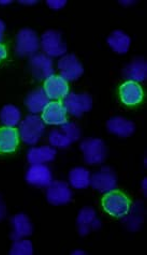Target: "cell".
<instances>
[{"label": "cell", "mask_w": 147, "mask_h": 255, "mask_svg": "<svg viewBox=\"0 0 147 255\" xmlns=\"http://www.w3.org/2000/svg\"><path fill=\"white\" fill-rule=\"evenodd\" d=\"M102 207L107 214L115 218H124L129 214L131 203L121 191L112 190L102 198Z\"/></svg>", "instance_id": "obj_1"}, {"label": "cell", "mask_w": 147, "mask_h": 255, "mask_svg": "<svg viewBox=\"0 0 147 255\" xmlns=\"http://www.w3.org/2000/svg\"><path fill=\"white\" fill-rule=\"evenodd\" d=\"M45 126L37 115H28L19 125V137L27 145H37L43 136Z\"/></svg>", "instance_id": "obj_2"}, {"label": "cell", "mask_w": 147, "mask_h": 255, "mask_svg": "<svg viewBox=\"0 0 147 255\" xmlns=\"http://www.w3.org/2000/svg\"><path fill=\"white\" fill-rule=\"evenodd\" d=\"M81 137L80 128L74 123H69L61 125L59 129L53 130L48 136V140L52 147H57L65 149L71 146L73 143Z\"/></svg>", "instance_id": "obj_3"}, {"label": "cell", "mask_w": 147, "mask_h": 255, "mask_svg": "<svg viewBox=\"0 0 147 255\" xmlns=\"http://www.w3.org/2000/svg\"><path fill=\"white\" fill-rule=\"evenodd\" d=\"M80 147L84 160L89 165L101 164L107 158V147L102 139L86 138L82 141Z\"/></svg>", "instance_id": "obj_4"}, {"label": "cell", "mask_w": 147, "mask_h": 255, "mask_svg": "<svg viewBox=\"0 0 147 255\" xmlns=\"http://www.w3.org/2000/svg\"><path fill=\"white\" fill-rule=\"evenodd\" d=\"M41 46L48 57H62L67 53V45L62 40V34L56 30H47L41 38Z\"/></svg>", "instance_id": "obj_5"}, {"label": "cell", "mask_w": 147, "mask_h": 255, "mask_svg": "<svg viewBox=\"0 0 147 255\" xmlns=\"http://www.w3.org/2000/svg\"><path fill=\"white\" fill-rule=\"evenodd\" d=\"M40 47V41L36 31L24 28L17 33L15 52L20 57L33 56Z\"/></svg>", "instance_id": "obj_6"}, {"label": "cell", "mask_w": 147, "mask_h": 255, "mask_svg": "<svg viewBox=\"0 0 147 255\" xmlns=\"http://www.w3.org/2000/svg\"><path fill=\"white\" fill-rule=\"evenodd\" d=\"M64 105L67 113L75 117L82 116L93 108V98L88 94H68L64 99Z\"/></svg>", "instance_id": "obj_7"}, {"label": "cell", "mask_w": 147, "mask_h": 255, "mask_svg": "<svg viewBox=\"0 0 147 255\" xmlns=\"http://www.w3.org/2000/svg\"><path fill=\"white\" fill-rule=\"evenodd\" d=\"M60 76L67 82L79 80L84 73V68L79 58L74 54L65 55L58 61Z\"/></svg>", "instance_id": "obj_8"}, {"label": "cell", "mask_w": 147, "mask_h": 255, "mask_svg": "<svg viewBox=\"0 0 147 255\" xmlns=\"http://www.w3.org/2000/svg\"><path fill=\"white\" fill-rule=\"evenodd\" d=\"M46 197L50 204L55 206H60L71 202L72 191L69 188V185L65 181H52L47 187Z\"/></svg>", "instance_id": "obj_9"}, {"label": "cell", "mask_w": 147, "mask_h": 255, "mask_svg": "<svg viewBox=\"0 0 147 255\" xmlns=\"http://www.w3.org/2000/svg\"><path fill=\"white\" fill-rule=\"evenodd\" d=\"M29 67L33 77L38 81L46 80L54 74L53 59L45 54H36L31 56Z\"/></svg>", "instance_id": "obj_10"}, {"label": "cell", "mask_w": 147, "mask_h": 255, "mask_svg": "<svg viewBox=\"0 0 147 255\" xmlns=\"http://www.w3.org/2000/svg\"><path fill=\"white\" fill-rule=\"evenodd\" d=\"M117 185V176L109 167H103L100 172L90 176V186L101 193H108L115 190Z\"/></svg>", "instance_id": "obj_11"}, {"label": "cell", "mask_w": 147, "mask_h": 255, "mask_svg": "<svg viewBox=\"0 0 147 255\" xmlns=\"http://www.w3.org/2000/svg\"><path fill=\"white\" fill-rule=\"evenodd\" d=\"M76 224H78V231L81 236L88 235L90 232L101 228V222L97 217V212L92 207H84L81 209L76 218Z\"/></svg>", "instance_id": "obj_12"}, {"label": "cell", "mask_w": 147, "mask_h": 255, "mask_svg": "<svg viewBox=\"0 0 147 255\" xmlns=\"http://www.w3.org/2000/svg\"><path fill=\"white\" fill-rule=\"evenodd\" d=\"M42 120L47 125L61 126L68 122L67 110L65 105L60 101L48 102L42 111Z\"/></svg>", "instance_id": "obj_13"}, {"label": "cell", "mask_w": 147, "mask_h": 255, "mask_svg": "<svg viewBox=\"0 0 147 255\" xmlns=\"http://www.w3.org/2000/svg\"><path fill=\"white\" fill-rule=\"evenodd\" d=\"M26 181L32 186L46 188L53 181L50 167L45 164H31L26 174Z\"/></svg>", "instance_id": "obj_14"}, {"label": "cell", "mask_w": 147, "mask_h": 255, "mask_svg": "<svg viewBox=\"0 0 147 255\" xmlns=\"http://www.w3.org/2000/svg\"><path fill=\"white\" fill-rule=\"evenodd\" d=\"M44 93L48 99L60 100L69 94V84L60 75H52L44 82Z\"/></svg>", "instance_id": "obj_15"}, {"label": "cell", "mask_w": 147, "mask_h": 255, "mask_svg": "<svg viewBox=\"0 0 147 255\" xmlns=\"http://www.w3.org/2000/svg\"><path fill=\"white\" fill-rule=\"evenodd\" d=\"M121 100L126 105H137L143 100V89L136 82L127 81L120 87Z\"/></svg>", "instance_id": "obj_16"}, {"label": "cell", "mask_w": 147, "mask_h": 255, "mask_svg": "<svg viewBox=\"0 0 147 255\" xmlns=\"http://www.w3.org/2000/svg\"><path fill=\"white\" fill-rule=\"evenodd\" d=\"M19 133L12 127L0 128V153H12L17 149Z\"/></svg>", "instance_id": "obj_17"}, {"label": "cell", "mask_w": 147, "mask_h": 255, "mask_svg": "<svg viewBox=\"0 0 147 255\" xmlns=\"http://www.w3.org/2000/svg\"><path fill=\"white\" fill-rule=\"evenodd\" d=\"M107 128L110 133L120 137H129L135 133L136 130V126L131 120L121 116L109 119L107 123Z\"/></svg>", "instance_id": "obj_18"}, {"label": "cell", "mask_w": 147, "mask_h": 255, "mask_svg": "<svg viewBox=\"0 0 147 255\" xmlns=\"http://www.w3.org/2000/svg\"><path fill=\"white\" fill-rule=\"evenodd\" d=\"M13 232L11 237L13 240L22 239L24 237L30 236L32 234L33 228L30 219L25 214H17L12 218Z\"/></svg>", "instance_id": "obj_19"}, {"label": "cell", "mask_w": 147, "mask_h": 255, "mask_svg": "<svg viewBox=\"0 0 147 255\" xmlns=\"http://www.w3.org/2000/svg\"><path fill=\"white\" fill-rule=\"evenodd\" d=\"M147 76V65L143 58H136L124 70V77L132 82H144Z\"/></svg>", "instance_id": "obj_20"}, {"label": "cell", "mask_w": 147, "mask_h": 255, "mask_svg": "<svg viewBox=\"0 0 147 255\" xmlns=\"http://www.w3.org/2000/svg\"><path fill=\"white\" fill-rule=\"evenodd\" d=\"M56 149L52 146L33 147L28 151L27 159L30 164H45L47 162H52L56 157Z\"/></svg>", "instance_id": "obj_21"}, {"label": "cell", "mask_w": 147, "mask_h": 255, "mask_svg": "<svg viewBox=\"0 0 147 255\" xmlns=\"http://www.w3.org/2000/svg\"><path fill=\"white\" fill-rule=\"evenodd\" d=\"M48 102H50V99L45 95L44 90L41 88L31 91L25 100V104L28 110L33 114H38V113L43 111Z\"/></svg>", "instance_id": "obj_22"}, {"label": "cell", "mask_w": 147, "mask_h": 255, "mask_svg": "<svg viewBox=\"0 0 147 255\" xmlns=\"http://www.w3.org/2000/svg\"><path fill=\"white\" fill-rule=\"evenodd\" d=\"M108 44L117 54H126L129 51L131 44V39L129 35L121 30H115L112 32L108 38Z\"/></svg>", "instance_id": "obj_23"}, {"label": "cell", "mask_w": 147, "mask_h": 255, "mask_svg": "<svg viewBox=\"0 0 147 255\" xmlns=\"http://www.w3.org/2000/svg\"><path fill=\"white\" fill-rule=\"evenodd\" d=\"M69 182L75 189H86L90 186V173L84 167L72 168L69 173Z\"/></svg>", "instance_id": "obj_24"}, {"label": "cell", "mask_w": 147, "mask_h": 255, "mask_svg": "<svg viewBox=\"0 0 147 255\" xmlns=\"http://www.w3.org/2000/svg\"><path fill=\"white\" fill-rule=\"evenodd\" d=\"M22 118V113L15 105H4L0 111V120L5 127H16Z\"/></svg>", "instance_id": "obj_25"}, {"label": "cell", "mask_w": 147, "mask_h": 255, "mask_svg": "<svg viewBox=\"0 0 147 255\" xmlns=\"http://www.w3.org/2000/svg\"><path fill=\"white\" fill-rule=\"evenodd\" d=\"M33 253V246L30 240L17 239L14 240L10 254L12 255H31Z\"/></svg>", "instance_id": "obj_26"}, {"label": "cell", "mask_w": 147, "mask_h": 255, "mask_svg": "<svg viewBox=\"0 0 147 255\" xmlns=\"http://www.w3.org/2000/svg\"><path fill=\"white\" fill-rule=\"evenodd\" d=\"M46 3L52 10H61L65 8L67 1L66 0H47Z\"/></svg>", "instance_id": "obj_27"}, {"label": "cell", "mask_w": 147, "mask_h": 255, "mask_svg": "<svg viewBox=\"0 0 147 255\" xmlns=\"http://www.w3.org/2000/svg\"><path fill=\"white\" fill-rule=\"evenodd\" d=\"M6 215V208L3 201L1 200V196H0V221L3 220L4 217Z\"/></svg>", "instance_id": "obj_28"}, {"label": "cell", "mask_w": 147, "mask_h": 255, "mask_svg": "<svg viewBox=\"0 0 147 255\" xmlns=\"http://www.w3.org/2000/svg\"><path fill=\"white\" fill-rule=\"evenodd\" d=\"M6 56H8V52H6L5 46L0 44V62L4 60L6 58Z\"/></svg>", "instance_id": "obj_29"}, {"label": "cell", "mask_w": 147, "mask_h": 255, "mask_svg": "<svg viewBox=\"0 0 147 255\" xmlns=\"http://www.w3.org/2000/svg\"><path fill=\"white\" fill-rule=\"evenodd\" d=\"M4 31H5V24L2 22V20H0V44H1V42L3 40Z\"/></svg>", "instance_id": "obj_30"}, {"label": "cell", "mask_w": 147, "mask_h": 255, "mask_svg": "<svg viewBox=\"0 0 147 255\" xmlns=\"http://www.w3.org/2000/svg\"><path fill=\"white\" fill-rule=\"evenodd\" d=\"M19 3L24 5H34L38 3V1L37 0H32V1H28V0H26V1H19Z\"/></svg>", "instance_id": "obj_31"}, {"label": "cell", "mask_w": 147, "mask_h": 255, "mask_svg": "<svg viewBox=\"0 0 147 255\" xmlns=\"http://www.w3.org/2000/svg\"><path fill=\"white\" fill-rule=\"evenodd\" d=\"M12 2V0H6V1H4V0H0V5H9Z\"/></svg>", "instance_id": "obj_32"}, {"label": "cell", "mask_w": 147, "mask_h": 255, "mask_svg": "<svg viewBox=\"0 0 147 255\" xmlns=\"http://www.w3.org/2000/svg\"><path fill=\"white\" fill-rule=\"evenodd\" d=\"M120 3L124 5H131V4H135L136 1H120Z\"/></svg>", "instance_id": "obj_33"}, {"label": "cell", "mask_w": 147, "mask_h": 255, "mask_svg": "<svg viewBox=\"0 0 147 255\" xmlns=\"http://www.w3.org/2000/svg\"><path fill=\"white\" fill-rule=\"evenodd\" d=\"M72 254H74V255H85L86 252L81 251V250H76V251H74Z\"/></svg>", "instance_id": "obj_34"}, {"label": "cell", "mask_w": 147, "mask_h": 255, "mask_svg": "<svg viewBox=\"0 0 147 255\" xmlns=\"http://www.w3.org/2000/svg\"><path fill=\"white\" fill-rule=\"evenodd\" d=\"M145 185H146V178L143 180V188H142L143 191H144V194H146V188H145L146 186Z\"/></svg>", "instance_id": "obj_35"}]
</instances>
